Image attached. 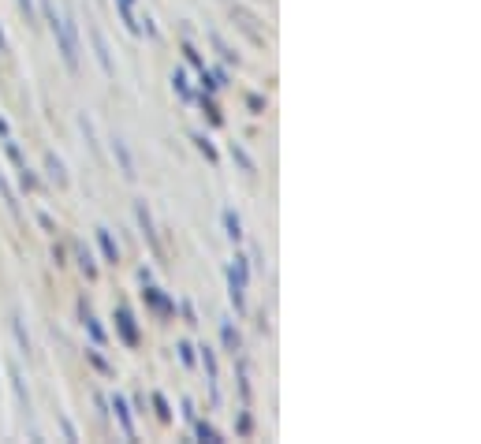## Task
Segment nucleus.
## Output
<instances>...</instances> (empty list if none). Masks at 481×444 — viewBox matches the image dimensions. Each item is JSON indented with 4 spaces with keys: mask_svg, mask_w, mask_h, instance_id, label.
<instances>
[{
    "mask_svg": "<svg viewBox=\"0 0 481 444\" xmlns=\"http://www.w3.org/2000/svg\"><path fill=\"white\" fill-rule=\"evenodd\" d=\"M45 15H49V26H53V34L60 41V53L64 60H68V68L75 71L79 68V45H75V23L68 19V15H56V8L45 0Z\"/></svg>",
    "mask_w": 481,
    "mask_h": 444,
    "instance_id": "nucleus-1",
    "label": "nucleus"
},
{
    "mask_svg": "<svg viewBox=\"0 0 481 444\" xmlns=\"http://www.w3.org/2000/svg\"><path fill=\"white\" fill-rule=\"evenodd\" d=\"M243 288H246V258H236V266H231V273H228V295H231V306H236L239 314L246 310Z\"/></svg>",
    "mask_w": 481,
    "mask_h": 444,
    "instance_id": "nucleus-2",
    "label": "nucleus"
},
{
    "mask_svg": "<svg viewBox=\"0 0 481 444\" xmlns=\"http://www.w3.org/2000/svg\"><path fill=\"white\" fill-rule=\"evenodd\" d=\"M116 328H120L123 343H138V328H135V318H131V310H127V306L116 310Z\"/></svg>",
    "mask_w": 481,
    "mask_h": 444,
    "instance_id": "nucleus-3",
    "label": "nucleus"
},
{
    "mask_svg": "<svg viewBox=\"0 0 481 444\" xmlns=\"http://www.w3.org/2000/svg\"><path fill=\"white\" fill-rule=\"evenodd\" d=\"M90 38H93V53H97V60H101L105 75H112V56H108V45H105V38H101V30L90 26Z\"/></svg>",
    "mask_w": 481,
    "mask_h": 444,
    "instance_id": "nucleus-4",
    "label": "nucleus"
},
{
    "mask_svg": "<svg viewBox=\"0 0 481 444\" xmlns=\"http://www.w3.org/2000/svg\"><path fill=\"white\" fill-rule=\"evenodd\" d=\"M112 153H116V161H120L123 176H127V179H135V161H131V153H127L123 138H112Z\"/></svg>",
    "mask_w": 481,
    "mask_h": 444,
    "instance_id": "nucleus-5",
    "label": "nucleus"
},
{
    "mask_svg": "<svg viewBox=\"0 0 481 444\" xmlns=\"http://www.w3.org/2000/svg\"><path fill=\"white\" fill-rule=\"evenodd\" d=\"M112 407H116V418H120V425H123V437H127V440H135V422H131V410H127L123 396H116V400H112Z\"/></svg>",
    "mask_w": 481,
    "mask_h": 444,
    "instance_id": "nucleus-6",
    "label": "nucleus"
},
{
    "mask_svg": "<svg viewBox=\"0 0 481 444\" xmlns=\"http://www.w3.org/2000/svg\"><path fill=\"white\" fill-rule=\"evenodd\" d=\"M202 363H206V377H209L213 400H221V388H217V358H213V348H202Z\"/></svg>",
    "mask_w": 481,
    "mask_h": 444,
    "instance_id": "nucleus-7",
    "label": "nucleus"
},
{
    "mask_svg": "<svg viewBox=\"0 0 481 444\" xmlns=\"http://www.w3.org/2000/svg\"><path fill=\"white\" fill-rule=\"evenodd\" d=\"M97 243H101V251H105V258L112 261V266H116V261H120V246H116L112 243V236H108V228H97Z\"/></svg>",
    "mask_w": 481,
    "mask_h": 444,
    "instance_id": "nucleus-8",
    "label": "nucleus"
},
{
    "mask_svg": "<svg viewBox=\"0 0 481 444\" xmlns=\"http://www.w3.org/2000/svg\"><path fill=\"white\" fill-rule=\"evenodd\" d=\"M146 303L153 306V310H161V314H172V303L164 299V295H161L157 288H146Z\"/></svg>",
    "mask_w": 481,
    "mask_h": 444,
    "instance_id": "nucleus-9",
    "label": "nucleus"
},
{
    "mask_svg": "<svg viewBox=\"0 0 481 444\" xmlns=\"http://www.w3.org/2000/svg\"><path fill=\"white\" fill-rule=\"evenodd\" d=\"M138 224H142V232H146L149 246L157 251V232H153V221H149V213H146V206H142V202H138Z\"/></svg>",
    "mask_w": 481,
    "mask_h": 444,
    "instance_id": "nucleus-10",
    "label": "nucleus"
},
{
    "mask_svg": "<svg viewBox=\"0 0 481 444\" xmlns=\"http://www.w3.org/2000/svg\"><path fill=\"white\" fill-rule=\"evenodd\" d=\"M224 228H228V239H243V224H239V217H236V213H231V209H224Z\"/></svg>",
    "mask_w": 481,
    "mask_h": 444,
    "instance_id": "nucleus-11",
    "label": "nucleus"
},
{
    "mask_svg": "<svg viewBox=\"0 0 481 444\" xmlns=\"http://www.w3.org/2000/svg\"><path fill=\"white\" fill-rule=\"evenodd\" d=\"M45 164H49V176H53V183H56V187H64V183H68V176H64V164H60L53 153L45 157Z\"/></svg>",
    "mask_w": 481,
    "mask_h": 444,
    "instance_id": "nucleus-12",
    "label": "nucleus"
},
{
    "mask_svg": "<svg viewBox=\"0 0 481 444\" xmlns=\"http://www.w3.org/2000/svg\"><path fill=\"white\" fill-rule=\"evenodd\" d=\"M221 336H224V348H228V351H239V333L231 328V321L221 325Z\"/></svg>",
    "mask_w": 481,
    "mask_h": 444,
    "instance_id": "nucleus-13",
    "label": "nucleus"
},
{
    "mask_svg": "<svg viewBox=\"0 0 481 444\" xmlns=\"http://www.w3.org/2000/svg\"><path fill=\"white\" fill-rule=\"evenodd\" d=\"M172 86H176V94L183 97V101H191V86H187V75H183V71L172 75Z\"/></svg>",
    "mask_w": 481,
    "mask_h": 444,
    "instance_id": "nucleus-14",
    "label": "nucleus"
},
{
    "mask_svg": "<svg viewBox=\"0 0 481 444\" xmlns=\"http://www.w3.org/2000/svg\"><path fill=\"white\" fill-rule=\"evenodd\" d=\"M86 328H90V336H93V343H105V328L97 325V318L86 310Z\"/></svg>",
    "mask_w": 481,
    "mask_h": 444,
    "instance_id": "nucleus-15",
    "label": "nucleus"
},
{
    "mask_svg": "<svg viewBox=\"0 0 481 444\" xmlns=\"http://www.w3.org/2000/svg\"><path fill=\"white\" fill-rule=\"evenodd\" d=\"M231 157H236V161L243 164V168H246V172H254V161H250V157H246V150H243V146H236V142H231Z\"/></svg>",
    "mask_w": 481,
    "mask_h": 444,
    "instance_id": "nucleus-16",
    "label": "nucleus"
},
{
    "mask_svg": "<svg viewBox=\"0 0 481 444\" xmlns=\"http://www.w3.org/2000/svg\"><path fill=\"white\" fill-rule=\"evenodd\" d=\"M79 261H82V269H86V276H93V273H97V266H93V258H90L86 246H79Z\"/></svg>",
    "mask_w": 481,
    "mask_h": 444,
    "instance_id": "nucleus-17",
    "label": "nucleus"
},
{
    "mask_svg": "<svg viewBox=\"0 0 481 444\" xmlns=\"http://www.w3.org/2000/svg\"><path fill=\"white\" fill-rule=\"evenodd\" d=\"M194 142H198V150H202L209 161H217V150H213V146H209V138H206V135H194Z\"/></svg>",
    "mask_w": 481,
    "mask_h": 444,
    "instance_id": "nucleus-18",
    "label": "nucleus"
},
{
    "mask_svg": "<svg viewBox=\"0 0 481 444\" xmlns=\"http://www.w3.org/2000/svg\"><path fill=\"white\" fill-rule=\"evenodd\" d=\"M198 437L202 440H221V433L213 430V425H206V422H198Z\"/></svg>",
    "mask_w": 481,
    "mask_h": 444,
    "instance_id": "nucleus-19",
    "label": "nucleus"
},
{
    "mask_svg": "<svg viewBox=\"0 0 481 444\" xmlns=\"http://www.w3.org/2000/svg\"><path fill=\"white\" fill-rule=\"evenodd\" d=\"M153 407H157V415H161L164 422L172 418V410H168V403H164V396H153Z\"/></svg>",
    "mask_w": 481,
    "mask_h": 444,
    "instance_id": "nucleus-20",
    "label": "nucleus"
},
{
    "mask_svg": "<svg viewBox=\"0 0 481 444\" xmlns=\"http://www.w3.org/2000/svg\"><path fill=\"white\" fill-rule=\"evenodd\" d=\"M183 53H187V60L194 64V68H198V71H202V68H206V64H202V56H198V53H194V49H191V45L183 49Z\"/></svg>",
    "mask_w": 481,
    "mask_h": 444,
    "instance_id": "nucleus-21",
    "label": "nucleus"
},
{
    "mask_svg": "<svg viewBox=\"0 0 481 444\" xmlns=\"http://www.w3.org/2000/svg\"><path fill=\"white\" fill-rule=\"evenodd\" d=\"M179 358H183L187 366H194V355H191V348H187V343H179Z\"/></svg>",
    "mask_w": 481,
    "mask_h": 444,
    "instance_id": "nucleus-22",
    "label": "nucleus"
},
{
    "mask_svg": "<svg viewBox=\"0 0 481 444\" xmlns=\"http://www.w3.org/2000/svg\"><path fill=\"white\" fill-rule=\"evenodd\" d=\"M19 8L26 11V23H34V4H30V0H19Z\"/></svg>",
    "mask_w": 481,
    "mask_h": 444,
    "instance_id": "nucleus-23",
    "label": "nucleus"
},
{
    "mask_svg": "<svg viewBox=\"0 0 481 444\" xmlns=\"http://www.w3.org/2000/svg\"><path fill=\"white\" fill-rule=\"evenodd\" d=\"M8 135H11V131H8V120L0 116V138H8Z\"/></svg>",
    "mask_w": 481,
    "mask_h": 444,
    "instance_id": "nucleus-24",
    "label": "nucleus"
},
{
    "mask_svg": "<svg viewBox=\"0 0 481 444\" xmlns=\"http://www.w3.org/2000/svg\"><path fill=\"white\" fill-rule=\"evenodd\" d=\"M123 4H135V0H123Z\"/></svg>",
    "mask_w": 481,
    "mask_h": 444,
    "instance_id": "nucleus-25",
    "label": "nucleus"
}]
</instances>
